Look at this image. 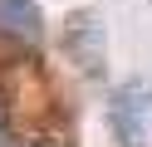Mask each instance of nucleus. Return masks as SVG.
<instances>
[{
    "label": "nucleus",
    "mask_w": 152,
    "mask_h": 147,
    "mask_svg": "<svg viewBox=\"0 0 152 147\" xmlns=\"http://www.w3.org/2000/svg\"><path fill=\"white\" fill-rule=\"evenodd\" d=\"M0 34L5 39H34L39 34L34 0H0Z\"/></svg>",
    "instance_id": "obj_1"
}]
</instances>
